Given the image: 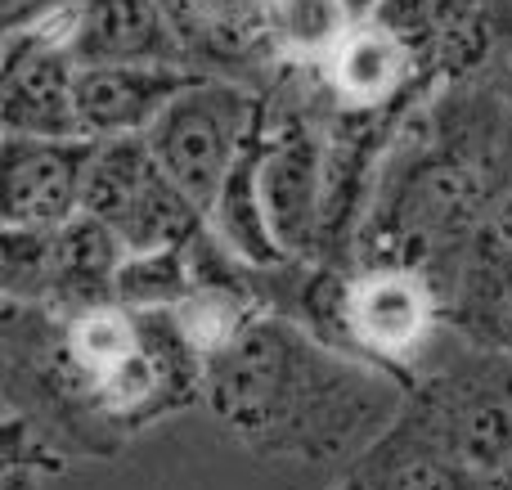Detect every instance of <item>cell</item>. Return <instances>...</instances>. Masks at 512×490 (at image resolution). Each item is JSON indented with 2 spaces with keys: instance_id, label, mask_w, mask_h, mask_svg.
<instances>
[{
  "instance_id": "1",
  "label": "cell",
  "mask_w": 512,
  "mask_h": 490,
  "mask_svg": "<svg viewBox=\"0 0 512 490\" xmlns=\"http://www.w3.org/2000/svg\"><path fill=\"white\" fill-rule=\"evenodd\" d=\"M512 185V108L495 77L436 81L414 99L364 212L355 261L409 266L450 297L463 257Z\"/></svg>"
},
{
  "instance_id": "2",
  "label": "cell",
  "mask_w": 512,
  "mask_h": 490,
  "mask_svg": "<svg viewBox=\"0 0 512 490\" xmlns=\"http://www.w3.org/2000/svg\"><path fill=\"white\" fill-rule=\"evenodd\" d=\"M409 387L297 324L261 311L207 356L203 410L256 464L333 482L400 414Z\"/></svg>"
},
{
  "instance_id": "3",
  "label": "cell",
  "mask_w": 512,
  "mask_h": 490,
  "mask_svg": "<svg viewBox=\"0 0 512 490\" xmlns=\"http://www.w3.org/2000/svg\"><path fill=\"white\" fill-rule=\"evenodd\" d=\"M414 459H450L486 477L512 459V356L468 347L450 333L391 428L342 473H387Z\"/></svg>"
},
{
  "instance_id": "4",
  "label": "cell",
  "mask_w": 512,
  "mask_h": 490,
  "mask_svg": "<svg viewBox=\"0 0 512 490\" xmlns=\"http://www.w3.org/2000/svg\"><path fill=\"white\" fill-rule=\"evenodd\" d=\"M122 261V239L90 212L54 230H5L0 302L45 306L68 320L90 306L117 302Z\"/></svg>"
},
{
  "instance_id": "5",
  "label": "cell",
  "mask_w": 512,
  "mask_h": 490,
  "mask_svg": "<svg viewBox=\"0 0 512 490\" xmlns=\"http://www.w3.org/2000/svg\"><path fill=\"white\" fill-rule=\"evenodd\" d=\"M265 108V86H248L234 77H212L203 72L189 81L167 113L149 126V149L158 167L194 198L203 212H212L234 158L248 144L256 117Z\"/></svg>"
},
{
  "instance_id": "6",
  "label": "cell",
  "mask_w": 512,
  "mask_h": 490,
  "mask_svg": "<svg viewBox=\"0 0 512 490\" xmlns=\"http://www.w3.org/2000/svg\"><path fill=\"white\" fill-rule=\"evenodd\" d=\"M445 338V297L418 270L355 261L342 293V342L351 356L414 387Z\"/></svg>"
},
{
  "instance_id": "7",
  "label": "cell",
  "mask_w": 512,
  "mask_h": 490,
  "mask_svg": "<svg viewBox=\"0 0 512 490\" xmlns=\"http://www.w3.org/2000/svg\"><path fill=\"white\" fill-rule=\"evenodd\" d=\"M0 126L27 140H77L86 135L77 99V63L63 45L5 32L0 59Z\"/></svg>"
},
{
  "instance_id": "8",
  "label": "cell",
  "mask_w": 512,
  "mask_h": 490,
  "mask_svg": "<svg viewBox=\"0 0 512 490\" xmlns=\"http://www.w3.org/2000/svg\"><path fill=\"white\" fill-rule=\"evenodd\" d=\"M95 140H27L5 135V230H54L81 216Z\"/></svg>"
},
{
  "instance_id": "9",
  "label": "cell",
  "mask_w": 512,
  "mask_h": 490,
  "mask_svg": "<svg viewBox=\"0 0 512 490\" xmlns=\"http://www.w3.org/2000/svg\"><path fill=\"white\" fill-rule=\"evenodd\" d=\"M315 81L342 108H391L418 90L436 86L432 77H423L414 45L373 14H364L342 36V45L315 68Z\"/></svg>"
},
{
  "instance_id": "10",
  "label": "cell",
  "mask_w": 512,
  "mask_h": 490,
  "mask_svg": "<svg viewBox=\"0 0 512 490\" xmlns=\"http://www.w3.org/2000/svg\"><path fill=\"white\" fill-rule=\"evenodd\" d=\"M185 41L189 68L270 86L279 63L261 27V0H162Z\"/></svg>"
},
{
  "instance_id": "11",
  "label": "cell",
  "mask_w": 512,
  "mask_h": 490,
  "mask_svg": "<svg viewBox=\"0 0 512 490\" xmlns=\"http://www.w3.org/2000/svg\"><path fill=\"white\" fill-rule=\"evenodd\" d=\"M198 68L180 63H108V68H77L81 122L90 140H122L149 135V126L167 113V104L198 81Z\"/></svg>"
},
{
  "instance_id": "12",
  "label": "cell",
  "mask_w": 512,
  "mask_h": 490,
  "mask_svg": "<svg viewBox=\"0 0 512 490\" xmlns=\"http://www.w3.org/2000/svg\"><path fill=\"white\" fill-rule=\"evenodd\" d=\"M68 54L77 68H108V63H180L189 68L185 41L162 0H81Z\"/></svg>"
},
{
  "instance_id": "13",
  "label": "cell",
  "mask_w": 512,
  "mask_h": 490,
  "mask_svg": "<svg viewBox=\"0 0 512 490\" xmlns=\"http://www.w3.org/2000/svg\"><path fill=\"white\" fill-rule=\"evenodd\" d=\"M445 329L468 347L512 356V234L490 225L463 257V270L445 297Z\"/></svg>"
},
{
  "instance_id": "14",
  "label": "cell",
  "mask_w": 512,
  "mask_h": 490,
  "mask_svg": "<svg viewBox=\"0 0 512 490\" xmlns=\"http://www.w3.org/2000/svg\"><path fill=\"white\" fill-rule=\"evenodd\" d=\"M355 23L351 0H261V27L279 68H319Z\"/></svg>"
},
{
  "instance_id": "15",
  "label": "cell",
  "mask_w": 512,
  "mask_h": 490,
  "mask_svg": "<svg viewBox=\"0 0 512 490\" xmlns=\"http://www.w3.org/2000/svg\"><path fill=\"white\" fill-rule=\"evenodd\" d=\"M194 288L189 270V243L153 252H126L122 275H117V302L131 311H176Z\"/></svg>"
},
{
  "instance_id": "16",
  "label": "cell",
  "mask_w": 512,
  "mask_h": 490,
  "mask_svg": "<svg viewBox=\"0 0 512 490\" xmlns=\"http://www.w3.org/2000/svg\"><path fill=\"white\" fill-rule=\"evenodd\" d=\"M324 490H481V477L450 459H414L387 473H337Z\"/></svg>"
},
{
  "instance_id": "17",
  "label": "cell",
  "mask_w": 512,
  "mask_h": 490,
  "mask_svg": "<svg viewBox=\"0 0 512 490\" xmlns=\"http://www.w3.org/2000/svg\"><path fill=\"white\" fill-rule=\"evenodd\" d=\"M63 5H77V0H5V27H23L32 18H45Z\"/></svg>"
},
{
  "instance_id": "18",
  "label": "cell",
  "mask_w": 512,
  "mask_h": 490,
  "mask_svg": "<svg viewBox=\"0 0 512 490\" xmlns=\"http://www.w3.org/2000/svg\"><path fill=\"white\" fill-rule=\"evenodd\" d=\"M0 490H45V477L41 473H27V468H5V482Z\"/></svg>"
},
{
  "instance_id": "19",
  "label": "cell",
  "mask_w": 512,
  "mask_h": 490,
  "mask_svg": "<svg viewBox=\"0 0 512 490\" xmlns=\"http://www.w3.org/2000/svg\"><path fill=\"white\" fill-rule=\"evenodd\" d=\"M495 77V86L504 90V99H508V108H512V41H508V50H504V59H499V68L490 72Z\"/></svg>"
},
{
  "instance_id": "20",
  "label": "cell",
  "mask_w": 512,
  "mask_h": 490,
  "mask_svg": "<svg viewBox=\"0 0 512 490\" xmlns=\"http://www.w3.org/2000/svg\"><path fill=\"white\" fill-rule=\"evenodd\" d=\"M481 490H512V459L504 468H495V473L481 477Z\"/></svg>"
},
{
  "instance_id": "21",
  "label": "cell",
  "mask_w": 512,
  "mask_h": 490,
  "mask_svg": "<svg viewBox=\"0 0 512 490\" xmlns=\"http://www.w3.org/2000/svg\"><path fill=\"white\" fill-rule=\"evenodd\" d=\"M495 225H504V230L512 234V185H508V194H504V207H499V221Z\"/></svg>"
}]
</instances>
